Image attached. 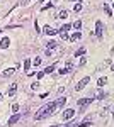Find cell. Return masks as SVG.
I'll list each match as a JSON object with an SVG mask.
<instances>
[{"label": "cell", "instance_id": "obj_1", "mask_svg": "<svg viewBox=\"0 0 114 127\" xmlns=\"http://www.w3.org/2000/svg\"><path fill=\"white\" fill-rule=\"evenodd\" d=\"M58 108V105H56V102H49V103H46L44 107H41L38 110V114L34 115V119L36 120H43V119H46V117H49L55 110Z\"/></svg>", "mask_w": 114, "mask_h": 127}, {"label": "cell", "instance_id": "obj_2", "mask_svg": "<svg viewBox=\"0 0 114 127\" xmlns=\"http://www.w3.org/2000/svg\"><path fill=\"white\" fill-rule=\"evenodd\" d=\"M73 115H75V110L73 108H67V110H63V120H70V119H73Z\"/></svg>", "mask_w": 114, "mask_h": 127}, {"label": "cell", "instance_id": "obj_3", "mask_svg": "<svg viewBox=\"0 0 114 127\" xmlns=\"http://www.w3.org/2000/svg\"><path fill=\"white\" fill-rule=\"evenodd\" d=\"M89 81H90V76H85V78H82L80 81H78V83H77V87H75V88H77V90H82V88L85 87Z\"/></svg>", "mask_w": 114, "mask_h": 127}, {"label": "cell", "instance_id": "obj_4", "mask_svg": "<svg viewBox=\"0 0 114 127\" xmlns=\"http://www.w3.org/2000/svg\"><path fill=\"white\" fill-rule=\"evenodd\" d=\"M95 36L102 37V22L101 20H97V24H95Z\"/></svg>", "mask_w": 114, "mask_h": 127}, {"label": "cell", "instance_id": "obj_5", "mask_svg": "<svg viewBox=\"0 0 114 127\" xmlns=\"http://www.w3.org/2000/svg\"><path fill=\"white\" fill-rule=\"evenodd\" d=\"M72 69H73V64H72V63H67V64H65V68L60 69V75H67V73H70Z\"/></svg>", "mask_w": 114, "mask_h": 127}, {"label": "cell", "instance_id": "obj_6", "mask_svg": "<svg viewBox=\"0 0 114 127\" xmlns=\"http://www.w3.org/2000/svg\"><path fill=\"white\" fill-rule=\"evenodd\" d=\"M10 46V37H3V39L0 41V48L2 49H7Z\"/></svg>", "mask_w": 114, "mask_h": 127}, {"label": "cell", "instance_id": "obj_7", "mask_svg": "<svg viewBox=\"0 0 114 127\" xmlns=\"http://www.w3.org/2000/svg\"><path fill=\"white\" fill-rule=\"evenodd\" d=\"M44 34H48V36H55V34H56V31L53 29V27H51V26H44Z\"/></svg>", "mask_w": 114, "mask_h": 127}, {"label": "cell", "instance_id": "obj_8", "mask_svg": "<svg viewBox=\"0 0 114 127\" xmlns=\"http://www.w3.org/2000/svg\"><path fill=\"white\" fill-rule=\"evenodd\" d=\"M77 102H78V107H87L92 100H90V98H80V100H77Z\"/></svg>", "mask_w": 114, "mask_h": 127}, {"label": "cell", "instance_id": "obj_9", "mask_svg": "<svg viewBox=\"0 0 114 127\" xmlns=\"http://www.w3.org/2000/svg\"><path fill=\"white\" fill-rule=\"evenodd\" d=\"M19 119H20V114H14V115L9 119V126H14V124H15Z\"/></svg>", "mask_w": 114, "mask_h": 127}, {"label": "cell", "instance_id": "obj_10", "mask_svg": "<svg viewBox=\"0 0 114 127\" xmlns=\"http://www.w3.org/2000/svg\"><path fill=\"white\" fill-rule=\"evenodd\" d=\"M15 92H17V85H10V88H9V97H14V95H15Z\"/></svg>", "mask_w": 114, "mask_h": 127}, {"label": "cell", "instance_id": "obj_11", "mask_svg": "<svg viewBox=\"0 0 114 127\" xmlns=\"http://www.w3.org/2000/svg\"><path fill=\"white\" fill-rule=\"evenodd\" d=\"M67 17H68V12H67L65 9H63V10H60V12H58V19H67Z\"/></svg>", "mask_w": 114, "mask_h": 127}, {"label": "cell", "instance_id": "obj_12", "mask_svg": "<svg viewBox=\"0 0 114 127\" xmlns=\"http://www.w3.org/2000/svg\"><path fill=\"white\" fill-rule=\"evenodd\" d=\"M80 37H82V34L77 31V32H73V34L70 36V41H77V39H80Z\"/></svg>", "mask_w": 114, "mask_h": 127}, {"label": "cell", "instance_id": "obj_13", "mask_svg": "<svg viewBox=\"0 0 114 127\" xmlns=\"http://www.w3.org/2000/svg\"><path fill=\"white\" fill-rule=\"evenodd\" d=\"M106 81H107V80H106L104 76H102V78H99V80H97V85H99V88H102V87H104V85H106Z\"/></svg>", "mask_w": 114, "mask_h": 127}, {"label": "cell", "instance_id": "obj_14", "mask_svg": "<svg viewBox=\"0 0 114 127\" xmlns=\"http://www.w3.org/2000/svg\"><path fill=\"white\" fill-rule=\"evenodd\" d=\"M70 29H72V26H70V24H65V26H63V27L60 29V32L63 34V32H68V31H70Z\"/></svg>", "mask_w": 114, "mask_h": 127}, {"label": "cell", "instance_id": "obj_15", "mask_svg": "<svg viewBox=\"0 0 114 127\" xmlns=\"http://www.w3.org/2000/svg\"><path fill=\"white\" fill-rule=\"evenodd\" d=\"M65 102H67V98L60 97V98H58V100H56V105H58V107H63V103H65Z\"/></svg>", "mask_w": 114, "mask_h": 127}, {"label": "cell", "instance_id": "obj_16", "mask_svg": "<svg viewBox=\"0 0 114 127\" xmlns=\"http://www.w3.org/2000/svg\"><path fill=\"white\" fill-rule=\"evenodd\" d=\"M84 54H85V48H80V49H78V51L75 53L77 58H78V56H84Z\"/></svg>", "mask_w": 114, "mask_h": 127}, {"label": "cell", "instance_id": "obj_17", "mask_svg": "<svg viewBox=\"0 0 114 127\" xmlns=\"http://www.w3.org/2000/svg\"><path fill=\"white\" fill-rule=\"evenodd\" d=\"M46 46H48V49H55V48H56V46H58V44H56V42H55V41H49V42H48Z\"/></svg>", "mask_w": 114, "mask_h": 127}, {"label": "cell", "instance_id": "obj_18", "mask_svg": "<svg viewBox=\"0 0 114 127\" xmlns=\"http://www.w3.org/2000/svg\"><path fill=\"white\" fill-rule=\"evenodd\" d=\"M73 27H75L77 31H80V27H82V20H75V22H73Z\"/></svg>", "mask_w": 114, "mask_h": 127}, {"label": "cell", "instance_id": "obj_19", "mask_svg": "<svg viewBox=\"0 0 114 127\" xmlns=\"http://www.w3.org/2000/svg\"><path fill=\"white\" fill-rule=\"evenodd\" d=\"M10 75H14V68L5 69V71H3V76H10Z\"/></svg>", "mask_w": 114, "mask_h": 127}, {"label": "cell", "instance_id": "obj_20", "mask_svg": "<svg viewBox=\"0 0 114 127\" xmlns=\"http://www.w3.org/2000/svg\"><path fill=\"white\" fill-rule=\"evenodd\" d=\"M104 12L107 14V15H113V10H111V7H109V5H104Z\"/></svg>", "mask_w": 114, "mask_h": 127}, {"label": "cell", "instance_id": "obj_21", "mask_svg": "<svg viewBox=\"0 0 114 127\" xmlns=\"http://www.w3.org/2000/svg\"><path fill=\"white\" fill-rule=\"evenodd\" d=\"M53 71H55V64H51V66H48V68L44 69L43 73H53Z\"/></svg>", "mask_w": 114, "mask_h": 127}, {"label": "cell", "instance_id": "obj_22", "mask_svg": "<svg viewBox=\"0 0 114 127\" xmlns=\"http://www.w3.org/2000/svg\"><path fill=\"white\" fill-rule=\"evenodd\" d=\"M29 66H31V61H29V59H26V61H24V69L27 71V69H29Z\"/></svg>", "mask_w": 114, "mask_h": 127}, {"label": "cell", "instance_id": "obj_23", "mask_svg": "<svg viewBox=\"0 0 114 127\" xmlns=\"http://www.w3.org/2000/svg\"><path fill=\"white\" fill-rule=\"evenodd\" d=\"M32 64H34V66H39V64H41V59H39V58H36L34 61H32Z\"/></svg>", "mask_w": 114, "mask_h": 127}, {"label": "cell", "instance_id": "obj_24", "mask_svg": "<svg viewBox=\"0 0 114 127\" xmlns=\"http://www.w3.org/2000/svg\"><path fill=\"white\" fill-rule=\"evenodd\" d=\"M17 110H19V103H14L12 105V112H17Z\"/></svg>", "mask_w": 114, "mask_h": 127}, {"label": "cell", "instance_id": "obj_25", "mask_svg": "<svg viewBox=\"0 0 114 127\" xmlns=\"http://www.w3.org/2000/svg\"><path fill=\"white\" fill-rule=\"evenodd\" d=\"M73 9H75V12H80V10H82V5H80V3H77Z\"/></svg>", "mask_w": 114, "mask_h": 127}, {"label": "cell", "instance_id": "obj_26", "mask_svg": "<svg viewBox=\"0 0 114 127\" xmlns=\"http://www.w3.org/2000/svg\"><path fill=\"white\" fill-rule=\"evenodd\" d=\"M49 7H53V3H46V5H43V9H41V10H46V9H49Z\"/></svg>", "mask_w": 114, "mask_h": 127}, {"label": "cell", "instance_id": "obj_27", "mask_svg": "<svg viewBox=\"0 0 114 127\" xmlns=\"http://www.w3.org/2000/svg\"><path fill=\"white\" fill-rule=\"evenodd\" d=\"M61 37H63V39H70V36H68L67 32H63V34H61Z\"/></svg>", "mask_w": 114, "mask_h": 127}, {"label": "cell", "instance_id": "obj_28", "mask_svg": "<svg viewBox=\"0 0 114 127\" xmlns=\"http://www.w3.org/2000/svg\"><path fill=\"white\" fill-rule=\"evenodd\" d=\"M38 87H39V83H32V85H31V88H32V90H36Z\"/></svg>", "mask_w": 114, "mask_h": 127}, {"label": "cell", "instance_id": "obj_29", "mask_svg": "<svg viewBox=\"0 0 114 127\" xmlns=\"http://www.w3.org/2000/svg\"><path fill=\"white\" fill-rule=\"evenodd\" d=\"M29 2H31V0H24V2H22V5H27Z\"/></svg>", "mask_w": 114, "mask_h": 127}, {"label": "cell", "instance_id": "obj_30", "mask_svg": "<svg viewBox=\"0 0 114 127\" xmlns=\"http://www.w3.org/2000/svg\"><path fill=\"white\" fill-rule=\"evenodd\" d=\"M111 54H114V48H113V49H111Z\"/></svg>", "mask_w": 114, "mask_h": 127}, {"label": "cell", "instance_id": "obj_31", "mask_svg": "<svg viewBox=\"0 0 114 127\" xmlns=\"http://www.w3.org/2000/svg\"><path fill=\"white\" fill-rule=\"evenodd\" d=\"M39 2H41V3H43V2H46V0H39Z\"/></svg>", "mask_w": 114, "mask_h": 127}, {"label": "cell", "instance_id": "obj_32", "mask_svg": "<svg viewBox=\"0 0 114 127\" xmlns=\"http://www.w3.org/2000/svg\"><path fill=\"white\" fill-rule=\"evenodd\" d=\"M0 100H2V93H0Z\"/></svg>", "mask_w": 114, "mask_h": 127}, {"label": "cell", "instance_id": "obj_33", "mask_svg": "<svg viewBox=\"0 0 114 127\" xmlns=\"http://www.w3.org/2000/svg\"><path fill=\"white\" fill-rule=\"evenodd\" d=\"M51 127H58V126H51Z\"/></svg>", "mask_w": 114, "mask_h": 127}, {"label": "cell", "instance_id": "obj_34", "mask_svg": "<svg viewBox=\"0 0 114 127\" xmlns=\"http://www.w3.org/2000/svg\"><path fill=\"white\" fill-rule=\"evenodd\" d=\"M72 2H75V0H72ZM78 2H80V0H78Z\"/></svg>", "mask_w": 114, "mask_h": 127}, {"label": "cell", "instance_id": "obj_35", "mask_svg": "<svg viewBox=\"0 0 114 127\" xmlns=\"http://www.w3.org/2000/svg\"><path fill=\"white\" fill-rule=\"evenodd\" d=\"M113 7H114V3H113Z\"/></svg>", "mask_w": 114, "mask_h": 127}, {"label": "cell", "instance_id": "obj_36", "mask_svg": "<svg viewBox=\"0 0 114 127\" xmlns=\"http://www.w3.org/2000/svg\"><path fill=\"white\" fill-rule=\"evenodd\" d=\"M0 32H2V31H0Z\"/></svg>", "mask_w": 114, "mask_h": 127}]
</instances>
